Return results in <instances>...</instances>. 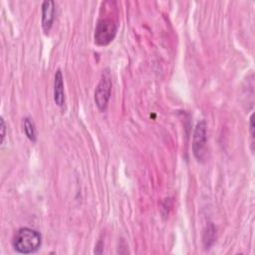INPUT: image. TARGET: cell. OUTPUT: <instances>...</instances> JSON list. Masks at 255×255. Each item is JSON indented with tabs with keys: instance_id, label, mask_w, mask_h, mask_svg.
Listing matches in <instances>:
<instances>
[{
	"instance_id": "obj_9",
	"label": "cell",
	"mask_w": 255,
	"mask_h": 255,
	"mask_svg": "<svg viewBox=\"0 0 255 255\" xmlns=\"http://www.w3.org/2000/svg\"><path fill=\"white\" fill-rule=\"evenodd\" d=\"M4 136H5V124H4V120L1 118V141L2 142L4 140Z\"/></svg>"
},
{
	"instance_id": "obj_3",
	"label": "cell",
	"mask_w": 255,
	"mask_h": 255,
	"mask_svg": "<svg viewBox=\"0 0 255 255\" xmlns=\"http://www.w3.org/2000/svg\"><path fill=\"white\" fill-rule=\"evenodd\" d=\"M111 89H112L111 75H110V72L106 70L103 73L100 83L98 84L95 91V102L101 111H105L107 109L110 96H111Z\"/></svg>"
},
{
	"instance_id": "obj_8",
	"label": "cell",
	"mask_w": 255,
	"mask_h": 255,
	"mask_svg": "<svg viewBox=\"0 0 255 255\" xmlns=\"http://www.w3.org/2000/svg\"><path fill=\"white\" fill-rule=\"evenodd\" d=\"M214 239H215V229H214L213 225L210 224L209 227H207V229L204 231L203 242L206 247H209L213 243Z\"/></svg>"
},
{
	"instance_id": "obj_1",
	"label": "cell",
	"mask_w": 255,
	"mask_h": 255,
	"mask_svg": "<svg viewBox=\"0 0 255 255\" xmlns=\"http://www.w3.org/2000/svg\"><path fill=\"white\" fill-rule=\"evenodd\" d=\"M41 234L31 228H20L14 235L12 245L14 249L22 254H30L36 252L41 246Z\"/></svg>"
},
{
	"instance_id": "obj_2",
	"label": "cell",
	"mask_w": 255,
	"mask_h": 255,
	"mask_svg": "<svg viewBox=\"0 0 255 255\" xmlns=\"http://www.w3.org/2000/svg\"><path fill=\"white\" fill-rule=\"evenodd\" d=\"M117 33V24L109 18L100 19L95 29V42L100 46H106L113 41Z\"/></svg>"
},
{
	"instance_id": "obj_10",
	"label": "cell",
	"mask_w": 255,
	"mask_h": 255,
	"mask_svg": "<svg viewBox=\"0 0 255 255\" xmlns=\"http://www.w3.org/2000/svg\"><path fill=\"white\" fill-rule=\"evenodd\" d=\"M253 129H254V126H253V115H252V116H251V118H250V131H251V137H252V140H253V137H254Z\"/></svg>"
},
{
	"instance_id": "obj_6",
	"label": "cell",
	"mask_w": 255,
	"mask_h": 255,
	"mask_svg": "<svg viewBox=\"0 0 255 255\" xmlns=\"http://www.w3.org/2000/svg\"><path fill=\"white\" fill-rule=\"evenodd\" d=\"M54 101L59 107H63L65 103V94H64V83L61 70H57L55 74L54 81Z\"/></svg>"
},
{
	"instance_id": "obj_4",
	"label": "cell",
	"mask_w": 255,
	"mask_h": 255,
	"mask_svg": "<svg viewBox=\"0 0 255 255\" xmlns=\"http://www.w3.org/2000/svg\"><path fill=\"white\" fill-rule=\"evenodd\" d=\"M192 151L198 161H203L206 155V124L204 121L199 122L193 132Z\"/></svg>"
},
{
	"instance_id": "obj_5",
	"label": "cell",
	"mask_w": 255,
	"mask_h": 255,
	"mask_svg": "<svg viewBox=\"0 0 255 255\" xmlns=\"http://www.w3.org/2000/svg\"><path fill=\"white\" fill-rule=\"evenodd\" d=\"M55 3L52 0L44 1L42 3V28L47 33L54 21Z\"/></svg>"
},
{
	"instance_id": "obj_7",
	"label": "cell",
	"mask_w": 255,
	"mask_h": 255,
	"mask_svg": "<svg viewBox=\"0 0 255 255\" xmlns=\"http://www.w3.org/2000/svg\"><path fill=\"white\" fill-rule=\"evenodd\" d=\"M24 130H25V133H26L27 137L30 140H32V141L36 140L35 126H34V123L29 118L24 119Z\"/></svg>"
}]
</instances>
